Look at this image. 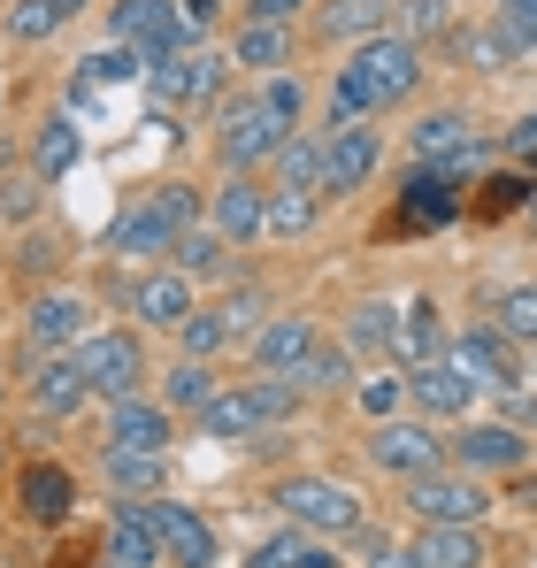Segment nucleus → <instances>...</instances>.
I'll return each mask as SVG.
<instances>
[{"instance_id":"nucleus-12","label":"nucleus","mask_w":537,"mask_h":568,"mask_svg":"<svg viewBox=\"0 0 537 568\" xmlns=\"http://www.w3.org/2000/svg\"><path fill=\"white\" fill-rule=\"evenodd\" d=\"M170 438H178V415L162 399H146V392L108 399V446H123V454H170Z\"/></svg>"},{"instance_id":"nucleus-13","label":"nucleus","mask_w":537,"mask_h":568,"mask_svg":"<svg viewBox=\"0 0 537 568\" xmlns=\"http://www.w3.org/2000/svg\"><path fill=\"white\" fill-rule=\"evenodd\" d=\"M154 507V530H162V554H170V568H215L223 561V546H215V523L207 515H192L184 499H146Z\"/></svg>"},{"instance_id":"nucleus-44","label":"nucleus","mask_w":537,"mask_h":568,"mask_svg":"<svg viewBox=\"0 0 537 568\" xmlns=\"http://www.w3.org/2000/svg\"><path fill=\"white\" fill-rule=\"evenodd\" d=\"M0 207H8V215H31V207H39V185H31V178L16 170V178L0 185Z\"/></svg>"},{"instance_id":"nucleus-35","label":"nucleus","mask_w":537,"mask_h":568,"mask_svg":"<svg viewBox=\"0 0 537 568\" xmlns=\"http://www.w3.org/2000/svg\"><path fill=\"white\" fill-rule=\"evenodd\" d=\"M223 246H231V239H223L215 223H192V231H184L170 254H178V270H184V277H215V270H223Z\"/></svg>"},{"instance_id":"nucleus-21","label":"nucleus","mask_w":537,"mask_h":568,"mask_svg":"<svg viewBox=\"0 0 537 568\" xmlns=\"http://www.w3.org/2000/svg\"><path fill=\"white\" fill-rule=\"evenodd\" d=\"M192 307H200V300H192V277H184V270H146V277L131 284V315H139L146 331H178Z\"/></svg>"},{"instance_id":"nucleus-42","label":"nucleus","mask_w":537,"mask_h":568,"mask_svg":"<svg viewBox=\"0 0 537 568\" xmlns=\"http://www.w3.org/2000/svg\"><path fill=\"white\" fill-rule=\"evenodd\" d=\"M262 100L284 115V123H300V85H292V70H276V78H262Z\"/></svg>"},{"instance_id":"nucleus-2","label":"nucleus","mask_w":537,"mask_h":568,"mask_svg":"<svg viewBox=\"0 0 537 568\" xmlns=\"http://www.w3.org/2000/svg\"><path fill=\"white\" fill-rule=\"evenodd\" d=\"M292 384L284 377H254V384H215V399L192 415L207 438H254V430H276L284 415H292Z\"/></svg>"},{"instance_id":"nucleus-8","label":"nucleus","mask_w":537,"mask_h":568,"mask_svg":"<svg viewBox=\"0 0 537 568\" xmlns=\"http://www.w3.org/2000/svg\"><path fill=\"white\" fill-rule=\"evenodd\" d=\"M78 362H85V384L100 399H123V392L146 384V346H139V331H85V338H78Z\"/></svg>"},{"instance_id":"nucleus-7","label":"nucleus","mask_w":537,"mask_h":568,"mask_svg":"<svg viewBox=\"0 0 537 568\" xmlns=\"http://www.w3.org/2000/svg\"><path fill=\"white\" fill-rule=\"evenodd\" d=\"M108 31L139 54V62H162V54H178L192 47V31H184V8L178 0H115L108 8Z\"/></svg>"},{"instance_id":"nucleus-19","label":"nucleus","mask_w":537,"mask_h":568,"mask_svg":"<svg viewBox=\"0 0 537 568\" xmlns=\"http://www.w3.org/2000/svg\"><path fill=\"white\" fill-rule=\"evenodd\" d=\"M85 399H92V384H85L78 346H54V354L31 369V407H39V415H78Z\"/></svg>"},{"instance_id":"nucleus-20","label":"nucleus","mask_w":537,"mask_h":568,"mask_svg":"<svg viewBox=\"0 0 537 568\" xmlns=\"http://www.w3.org/2000/svg\"><path fill=\"white\" fill-rule=\"evenodd\" d=\"M207 223H215L231 246H254V239H262V223H268V185H254V178L239 170L231 185H215V207H207Z\"/></svg>"},{"instance_id":"nucleus-50","label":"nucleus","mask_w":537,"mask_h":568,"mask_svg":"<svg viewBox=\"0 0 537 568\" xmlns=\"http://www.w3.org/2000/svg\"><path fill=\"white\" fill-rule=\"evenodd\" d=\"M499 8H515V0H492V16H499Z\"/></svg>"},{"instance_id":"nucleus-40","label":"nucleus","mask_w":537,"mask_h":568,"mask_svg":"<svg viewBox=\"0 0 537 568\" xmlns=\"http://www.w3.org/2000/svg\"><path fill=\"white\" fill-rule=\"evenodd\" d=\"M530 178H484V200H476V215H484V223H499V215H507V207H530Z\"/></svg>"},{"instance_id":"nucleus-30","label":"nucleus","mask_w":537,"mask_h":568,"mask_svg":"<svg viewBox=\"0 0 537 568\" xmlns=\"http://www.w3.org/2000/svg\"><path fill=\"white\" fill-rule=\"evenodd\" d=\"M268 178H276V185H292V192H323V131H315V139H300V131H292V139L276 146Z\"/></svg>"},{"instance_id":"nucleus-6","label":"nucleus","mask_w":537,"mask_h":568,"mask_svg":"<svg viewBox=\"0 0 537 568\" xmlns=\"http://www.w3.org/2000/svg\"><path fill=\"white\" fill-rule=\"evenodd\" d=\"M446 430H430V423H407V415H376V430H368V462L376 469H392V476H430V469H446Z\"/></svg>"},{"instance_id":"nucleus-29","label":"nucleus","mask_w":537,"mask_h":568,"mask_svg":"<svg viewBox=\"0 0 537 568\" xmlns=\"http://www.w3.org/2000/svg\"><path fill=\"white\" fill-rule=\"evenodd\" d=\"M315 223H323V192L268 185V223H262V239H307Z\"/></svg>"},{"instance_id":"nucleus-33","label":"nucleus","mask_w":537,"mask_h":568,"mask_svg":"<svg viewBox=\"0 0 537 568\" xmlns=\"http://www.w3.org/2000/svg\"><path fill=\"white\" fill-rule=\"evenodd\" d=\"M108 476H115L123 499H154V491H162V454H123V446H108Z\"/></svg>"},{"instance_id":"nucleus-4","label":"nucleus","mask_w":537,"mask_h":568,"mask_svg":"<svg viewBox=\"0 0 537 568\" xmlns=\"http://www.w3.org/2000/svg\"><path fill=\"white\" fill-rule=\"evenodd\" d=\"M223 70H231V62H223L207 39H192V47H178V54L146 62V70H139V85H146L154 108H207V100L223 93Z\"/></svg>"},{"instance_id":"nucleus-24","label":"nucleus","mask_w":537,"mask_h":568,"mask_svg":"<svg viewBox=\"0 0 537 568\" xmlns=\"http://www.w3.org/2000/svg\"><path fill=\"white\" fill-rule=\"evenodd\" d=\"M78 162H85V123L70 108H54L39 123V139H31V178H70Z\"/></svg>"},{"instance_id":"nucleus-51","label":"nucleus","mask_w":537,"mask_h":568,"mask_svg":"<svg viewBox=\"0 0 537 568\" xmlns=\"http://www.w3.org/2000/svg\"><path fill=\"white\" fill-rule=\"evenodd\" d=\"M530 377H537V354H530Z\"/></svg>"},{"instance_id":"nucleus-1","label":"nucleus","mask_w":537,"mask_h":568,"mask_svg":"<svg viewBox=\"0 0 537 568\" xmlns=\"http://www.w3.org/2000/svg\"><path fill=\"white\" fill-rule=\"evenodd\" d=\"M192 223H200V192L170 178V185H154L146 200H131V207L115 215V231H108V254H123V262H162V254L178 246Z\"/></svg>"},{"instance_id":"nucleus-3","label":"nucleus","mask_w":537,"mask_h":568,"mask_svg":"<svg viewBox=\"0 0 537 568\" xmlns=\"http://www.w3.org/2000/svg\"><path fill=\"white\" fill-rule=\"evenodd\" d=\"M276 507H284V523H300L315 538H354L361 530V491L346 476H284Z\"/></svg>"},{"instance_id":"nucleus-52","label":"nucleus","mask_w":537,"mask_h":568,"mask_svg":"<svg viewBox=\"0 0 537 568\" xmlns=\"http://www.w3.org/2000/svg\"><path fill=\"white\" fill-rule=\"evenodd\" d=\"M530 215H537V192H530Z\"/></svg>"},{"instance_id":"nucleus-22","label":"nucleus","mask_w":537,"mask_h":568,"mask_svg":"<svg viewBox=\"0 0 537 568\" xmlns=\"http://www.w3.org/2000/svg\"><path fill=\"white\" fill-rule=\"evenodd\" d=\"M407 384H415L423 415H438V423H446V415H468V407H476V392H484V384L468 377V369H460L453 354H438V362H423V369H415Z\"/></svg>"},{"instance_id":"nucleus-25","label":"nucleus","mask_w":537,"mask_h":568,"mask_svg":"<svg viewBox=\"0 0 537 568\" xmlns=\"http://www.w3.org/2000/svg\"><path fill=\"white\" fill-rule=\"evenodd\" d=\"M392 354H399L407 369H423V362H438V354H446V323H438V307H430V300L392 307Z\"/></svg>"},{"instance_id":"nucleus-11","label":"nucleus","mask_w":537,"mask_h":568,"mask_svg":"<svg viewBox=\"0 0 537 568\" xmlns=\"http://www.w3.org/2000/svg\"><path fill=\"white\" fill-rule=\"evenodd\" d=\"M484 507H492V491L468 469L460 476L430 469V476H415V491H407V515H415V523H484Z\"/></svg>"},{"instance_id":"nucleus-47","label":"nucleus","mask_w":537,"mask_h":568,"mask_svg":"<svg viewBox=\"0 0 537 568\" xmlns=\"http://www.w3.org/2000/svg\"><path fill=\"white\" fill-rule=\"evenodd\" d=\"M254 568H292V538H268L262 554H254Z\"/></svg>"},{"instance_id":"nucleus-17","label":"nucleus","mask_w":537,"mask_h":568,"mask_svg":"<svg viewBox=\"0 0 537 568\" xmlns=\"http://www.w3.org/2000/svg\"><path fill=\"white\" fill-rule=\"evenodd\" d=\"M407 554L423 568H484L492 561V538H484V523H423Z\"/></svg>"},{"instance_id":"nucleus-31","label":"nucleus","mask_w":537,"mask_h":568,"mask_svg":"<svg viewBox=\"0 0 537 568\" xmlns=\"http://www.w3.org/2000/svg\"><path fill=\"white\" fill-rule=\"evenodd\" d=\"M492 331H507L515 346H537V284H507L492 300Z\"/></svg>"},{"instance_id":"nucleus-9","label":"nucleus","mask_w":537,"mask_h":568,"mask_svg":"<svg viewBox=\"0 0 537 568\" xmlns=\"http://www.w3.org/2000/svg\"><path fill=\"white\" fill-rule=\"evenodd\" d=\"M384 162V139L368 123H346V131H323V200H354Z\"/></svg>"},{"instance_id":"nucleus-18","label":"nucleus","mask_w":537,"mask_h":568,"mask_svg":"<svg viewBox=\"0 0 537 568\" xmlns=\"http://www.w3.org/2000/svg\"><path fill=\"white\" fill-rule=\"evenodd\" d=\"M315 346H323V331H315L307 315H276V323L254 331V346H246V354H254V369H262V377H292Z\"/></svg>"},{"instance_id":"nucleus-49","label":"nucleus","mask_w":537,"mask_h":568,"mask_svg":"<svg viewBox=\"0 0 537 568\" xmlns=\"http://www.w3.org/2000/svg\"><path fill=\"white\" fill-rule=\"evenodd\" d=\"M54 8H62V16H85V8H92V0H54Z\"/></svg>"},{"instance_id":"nucleus-48","label":"nucleus","mask_w":537,"mask_h":568,"mask_svg":"<svg viewBox=\"0 0 537 568\" xmlns=\"http://www.w3.org/2000/svg\"><path fill=\"white\" fill-rule=\"evenodd\" d=\"M368 568H423V561H415V554H399V546H376V554H368Z\"/></svg>"},{"instance_id":"nucleus-34","label":"nucleus","mask_w":537,"mask_h":568,"mask_svg":"<svg viewBox=\"0 0 537 568\" xmlns=\"http://www.w3.org/2000/svg\"><path fill=\"white\" fill-rule=\"evenodd\" d=\"M178 346L192 354V362H215L223 346H231V323H223V307H192L178 323Z\"/></svg>"},{"instance_id":"nucleus-15","label":"nucleus","mask_w":537,"mask_h":568,"mask_svg":"<svg viewBox=\"0 0 537 568\" xmlns=\"http://www.w3.org/2000/svg\"><path fill=\"white\" fill-rule=\"evenodd\" d=\"M453 462L476 476H515L523 462H530V430H515V423H468V430H453Z\"/></svg>"},{"instance_id":"nucleus-43","label":"nucleus","mask_w":537,"mask_h":568,"mask_svg":"<svg viewBox=\"0 0 537 568\" xmlns=\"http://www.w3.org/2000/svg\"><path fill=\"white\" fill-rule=\"evenodd\" d=\"M178 8H184V31H192V39H207V31L223 23V0H178Z\"/></svg>"},{"instance_id":"nucleus-28","label":"nucleus","mask_w":537,"mask_h":568,"mask_svg":"<svg viewBox=\"0 0 537 568\" xmlns=\"http://www.w3.org/2000/svg\"><path fill=\"white\" fill-rule=\"evenodd\" d=\"M231 62H246V70H262V78L292 70V23H262V16H246L239 39H231Z\"/></svg>"},{"instance_id":"nucleus-36","label":"nucleus","mask_w":537,"mask_h":568,"mask_svg":"<svg viewBox=\"0 0 537 568\" xmlns=\"http://www.w3.org/2000/svg\"><path fill=\"white\" fill-rule=\"evenodd\" d=\"M207 399H215V377H207V362H192V354H184L178 369H170V384H162V407H170V415H178V407H192V415H200Z\"/></svg>"},{"instance_id":"nucleus-45","label":"nucleus","mask_w":537,"mask_h":568,"mask_svg":"<svg viewBox=\"0 0 537 568\" xmlns=\"http://www.w3.org/2000/svg\"><path fill=\"white\" fill-rule=\"evenodd\" d=\"M246 16H262V23H292V16H307V0H246Z\"/></svg>"},{"instance_id":"nucleus-32","label":"nucleus","mask_w":537,"mask_h":568,"mask_svg":"<svg viewBox=\"0 0 537 568\" xmlns=\"http://www.w3.org/2000/svg\"><path fill=\"white\" fill-rule=\"evenodd\" d=\"M284 384H292V392H346V384H354V362H346V346H315Z\"/></svg>"},{"instance_id":"nucleus-23","label":"nucleus","mask_w":537,"mask_h":568,"mask_svg":"<svg viewBox=\"0 0 537 568\" xmlns=\"http://www.w3.org/2000/svg\"><path fill=\"white\" fill-rule=\"evenodd\" d=\"M70 507H78V476L54 469V462H23V523H70Z\"/></svg>"},{"instance_id":"nucleus-41","label":"nucleus","mask_w":537,"mask_h":568,"mask_svg":"<svg viewBox=\"0 0 537 568\" xmlns=\"http://www.w3.org/2000/svg\"><path fill=\"white\" fill-rule=\"evenodd\" d=\"M223 323H231V338H239V331H262V323H268V300L254 292V284H239V292L223 300Z\"/></svg>"},{"instance_id":"nucleus-14","label":"nucleus","mask_w":537,"mask_h":568,"mask_svg":"<svg viewBox=\"0 0 537 568\" xmlns=\"http://www.w3.org/2000/svg\"><path fill=\"white\" fill-rule=\"evenodd\" d=\"M476 146H484V131H476L468 108H430L415 123V162H430V170H468Z\"/></svg>"},{"instance_id":"nucleus-26","label":"nucleus","mask_w":537,"mask_h":568,"mask_svg":"<svg viewBox=\"0 0 537 568\" xmlns=\"http://www.w3.org/2000/svg\"><path fill=\"white\" fill-rule=\"evenodd\" d=\"M315 31L338 39V47H361V39L392 31V0H323L315 8Z\"/></svg>"},{"instance_id":"nucleus-46","label":"nucleus","mask_w":537,"mask_h":568,"mask_svg":"<svg viewBox=\"0 0 537 568\" xmlns=\"http://www.w3.org/2000/svg\"><path fill=\"white\" fill-rule=\"evenodd\" d=\"M361 399H368L376 415H392V407H399V377H376V384H361Z\"/></svg>"},{"instance_id":"nucleus-16","label":"nucleus","mask_w":537,"mask_h":568,"mask_svg":"<svg viewBox=\"0 0 537 568\" xmlns=\"http://www.w3.org/2000/svg\"><path fill=\"white\" fill-rule=\"evenodd\" d=\"M100 554L115 568H162V530H154V507L146 499H115V515H108V538H100Z\"/></svg>"},{"instance_id":"nucleus-10","label":"nucleus","mask_w":537,"mask_h":568,"mask_svg":"<svg viewBox=\"0 0 537 568\" xmlns=\"http://www.w3.org/2000/svg\"><path fill=\"white\" fill-rule=\"evenodd\" d=\"M446 354L468 369L476 384H499V392H523V377H530V362L515 354V338L507 331H492V323H476V331H453Z\"/></svg>"},{"instance_id":"nucleus-39","label":"nucleus","mask_w":537,"mask_h":568,"mask_svg":"<svg viewBox=\"0 0 537 568\" xmlns=\"http://www.w3.org/2000/svg\"><path fill=\"white\" fill-rule=\"evenodd\" d=\"M492 31H499L515 54H537V0H515V8H499V16H492Z\"/></svg>"},{"instance_id":"nucleus-27","label":"nucleus","mask_w":537,"mask_h":568,"mask_svg":"<svg viewBox=\"0 0 537 568\" xmlns=\"http://www.w3.org/2000/svg\"><path fill=\"white\" fill-rule=\"evenodd\" d=\"M23 323H31L39 346H78L85 338V292H39Z\"/></svg>"},{"instance_id":"nucleus-5","label":"nucleus","mask_w":537,"mask_h":568,"mask_svg":"<svg viewBox=\"0 0 537 568\" xmlns=\"http://www.w3.org/2000/svg\"><path fill=\"white\" fill-rule=\"evenodd\" d=\"M284 139H292V123H284L262 93L231 100V108H223V123H215V146H223V162H231V170H268Z\"/></svg>"},{"instance_id":"nucleus-37","label":"nucleus","mask_w":537,"mask_h":568,"mask_svg":"<svg viewBox=\"0 0 537 568\" xmlns=\"http://www.w3.org/2000/svg\"><path fill=\"white\" fill-rule=\"evenodd\" d=\"M392 31H407L423 47L430 31H453V0H392Z\"/></svg>"},{"instance_id":"nucleus-38","label":"nucleus","mask_w":537,"mask_h":568,"mask_svg":"<svg viewBox=\"0 0 537 568\" xmlns=\"http://www.w3.org/2000/svg\"><path fill=\"white\" fill-rule=\"evenodd\" d=\"M62 23H70V16H62L54 0H16V8H8V31H16L23 47H39V39H54Z\"/></svg>"}]
</instances>
